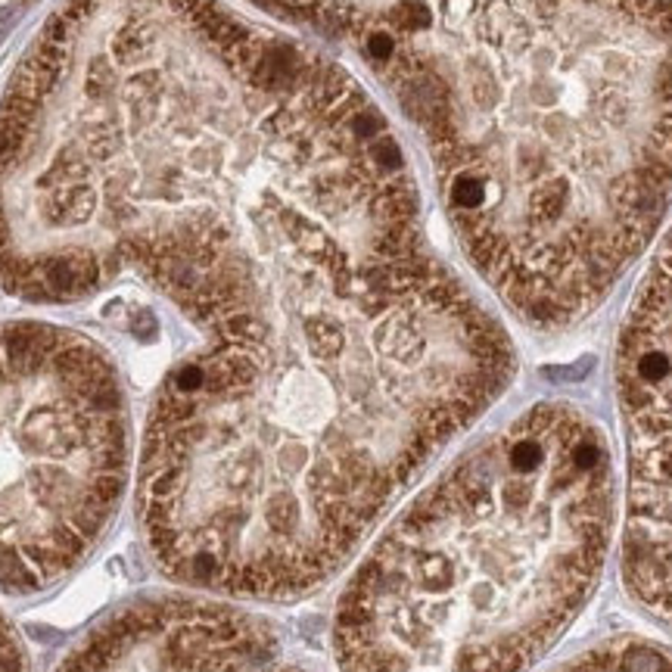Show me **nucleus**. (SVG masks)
Masks as SVG:
<instances>
[{"mask_svg": "<svg viewBox=\"0 0 672 672\" xmlns=\"http://www.w3.org/2000/svg\"><path fill=\"white\" fill-rule=\"evenodd\" d=\"M0 672H28L26 647L4 610H0Z\"/></svg>", "mask_w": 672, "mask_h": 672, "instance_id": "0eeeda50", "label": "nucleus"}, {"mask_svg": "<svg viewBox=\"0 0 672 672\" xmlns=\"http://www.w3.org/2000/svg\"><path fill=\"white\" fill-rule=\"evenodd\" d=\"M616 393L641 442L672 436V231L622 321Z\"/></svg>", "mask_w": 672, "mask_h": 672, "instance_id": "39448f33", "label": "nucleus"}, {"mask_svg": "<svg viewBox=\"0 0 672 672\" xmlns=\"http://www.w3.org/2000/svg\"><path fill=\"white\" fill-rule=\"evenodd\" d=\"M613 527L601 426L542 402L389 523L333 616L340 672H523L579 613Z\"/></svg>", "mask_w": 672, "mask_h": 672, "instance_id": "f03ea898", "label": "nucleus"}, {"mask_svg": "<svg viewBox=\"0 0 672 672\" xmlns=\"http://www.w3.org/2000/svg\"><path fill=\"white\" fill-rule=\"evenodd\" d=\"M57 672H305L255 616L197 598H146L109 613Z\"/></svg>", "mask_w": 672, "mask_h": 672, "instance_id": "20e7f679", "label": "nucleus"}, {"mask_svg": "<svg viewBox=\"0 0 672 672\" xmlns=\"http://www.w3.org/2000/svg\"><path fill=\"white\" fill-rule=\"evenodd\" d=\"M622 573L629 589L672 622V436L641 442L632 461Z\"/></svg>", "mask_w": 672, "mask_h": 672, "instance_id": "423d86ee", "label": "nucleus"}, {"mask_svg": "<svg viewBox=\"0 0 672 672\" xmlns=\"http://www.w3.org/2000/svg\"><path fill=\"white\" fill-rule=\"evenodd\" d=\"M424 137L480 277L533 327L582 321L672 203V0H309Z\"/></svg>", "mask_w": 672, "mask_h": 672, "instance_id": "f257e3e1", "label": "nucleus"}, {"mask_svg": "<svg viewBox=\"0 0 672 672\" xmlns=\"http://www.w3.org/2000/svg\"><path fill=\"white\" fill-rule=\"evenodd\" d=\"M131 480L115 368L51 324L0 327V591L35 595L106 539Z\"/></svg>", "mask_w": 672, "mask_h": 672, "instance_id": "7ed1b4c3", "label": "nucleus"}]
</instances>
